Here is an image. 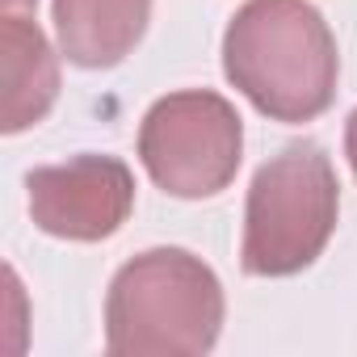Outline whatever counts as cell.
<instances>
[{"label":"cell","mask_w":357,"mask_h":357,"mask_svg":"<svg viewBox=\"0 0 357 357\" xmlns=\"http://www.w3.org/2000/svg\"><path fill=\"white\" fill-rule=\"evenodd\" d=\"M223 72L265 118L311 122L336 101L340 55L311 0H248L227 22Z\"/></svg>","instance_id":"1"},{"label":"cell","mask_w":357,"mask_h":357,"mask_svg":"<svg viewBox=\"0 0 357 357\" xmlns=\"http://www.w3.org/2000/svg\"><path fill=\"white\" fill-rule=\"evenodd\" d=\"M227 298L215 269L185 248H147L105 294V349L118 357H202L223 332Z\"/></svg>","instance_id":"2"},{"label":"cell","mask_w":357,"mask_h":357,"mask_svg":"<svg viewBox=\"0 0 357 357\" xmlns=\"http://www.w3.org/2000/svg\"><path fill=\"white\" fill-rule=\"evenodd\" d=\"M340 215L336 168L319 143H290L269 155L244 206L240 265L252 278H290L315 265Z\"/></svg>","instance_id":"3"},{"label":"cell","mask_w":357,"mask_h":357,"mask_svg":"<svg viewBox=\"0 0 357 357\" xmlns=\"http://www.w3.org/2000/svg\"><path fill=\"white\" fill-rule=\"evenodd\" d=\"M139 160L164 194L185 202L215 198L240 172L244 122L223 93H168L143 114Z\"/></svg>","instance_id":"4"},{"label":"cell","mask_w":357,"mask_h":357,"mask_svg":"<svg viewBox=\"0 0 357 357\" xmlns=\"http://www.w3.org/2000/svg\"><path fill=\"white\" fill-rule=\"evenodd\" d=\"M30 219L55 240H109L135 211V176L118 155H72L26 172Z\"/></svg>","instance_id":"5"},{"label":"cell","mask_w":357,"mask_h":357,"mask_svg":"<svg viewBox=\"0 0 357 357\" xmlns=\"http://www.w3.org/2000/svg\"><path fill=\"white\" fill-rule=\"evenodd\" d=\"M0 80H5V109H0L5 135L38 126L59 97V59L47 34L22 13H5L0 26Z\"/></svg>","instance_id":"6"},{"label":"cell","mask_w":357,"mask_h":357,"mask_svg":"<svg viewBox=\"0 0 357 357\" xmlns=\"http://www.w3.org/2000/svg\"><path fill=\"white\" fill-rule=\"evenodd\" d=\"M151 22V0H55L59 51L76 68L122 63Z\"/></svg>","instance_id":"7"},{"label":"cell","mask_w":357,"mask_h":357,"mask_svg":"<svg viewBox=\"0 0 357 357\" xmlns=\"http://www.w3.org/2000/svg\"><path fill=\"white\" fill-rule=\"evenodd\" d=\"M344 155H349V164H353V172H357V109H353L349 122H344Z\"/></svg>","instance_id":"8"},{"label":"cell","mask_w":357,"mask_h":357,"mask_svg":"<svg viewBox=\"0 0 357 357\" xmlns=\"http://www.w3.org/2000/svg\"><path fill=\"white\" fill-rule=\"evenodd\" d=\"M34 0H5V13H22V9H30Z\"/></svg>","instance_id":"9"}]
</instances>
